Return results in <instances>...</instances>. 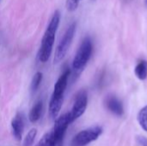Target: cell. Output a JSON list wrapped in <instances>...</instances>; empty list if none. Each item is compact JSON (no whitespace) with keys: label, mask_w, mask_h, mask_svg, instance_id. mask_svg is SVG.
<instances>
[{"label":"cell","mask_w":147,"mask_h":146,"mask_svg":"<svg viewBox=\"0 0 147 146\" xmlns=\"http://www.w3.org/2000/svg\"><path fill=\"white\" fill-rule=\"evenodd\" d=\"M106 107L110 112H112L114 114L117 116H121L124 113V109L121 102H120L119 99H117L114 96H109L106 99Z\"/></svg>","instance_id":"cell-9"},{"label":"cell","mask_w":147,"mask_h":146,"mask_svg":"<svg viewBox=\"0 0 147 146\" xmlns=\"http://www.w3.org/2000/svg\"><path fill=\"white\" fill-rule=\"evenodd\" d=\"M72 122L69 113H65L59 116L54 123L53 132V142L52 146H63L64 138L68 126Z\"/></svg>","instance_id":"cell-5"},{"label":"cell","mask_w":147,"mask_h":146,"mask_svg":"<svg viewBox=\"0 0 147 146\" xmlns=\"http://www.w3.org/2000/svg\"><path fill=\"white\" fill-rule=\"evenodd\" d=\"M12 132L15 139L17 141H21L24 130V118L22 114H17L11 121Z\"/></svg>","instance_id":"cell-8"},{"label":"cell","mask_w":147,"mask_h":146,"mask_svg":"<svg viewBox=\"0 0 147 146\" xmlns=\"http://www.w3.org/2000/svg\"><path fill=\"white\" fill-rule=\"evenodd\" d=\"M59 22H60V13L59 10H56L50 20L49 24L41 40V44L38 53L39 60L41 63H46L49 59L52 54L54 40H55V35L59 25Z\"/></svg>","instance_id":"cell-1"},{"label":"cell","mask_w":147,"mask_h":146,"mask_svg":"<svg viewBox=\"0 0 147 146\" xmlns=\"http://www.w3.org/2000/svg\"><path fill=\"white\" fill-rule=\"evenodd\" d=\"M81 0H67L66 1V8L69 11H74L77 9L79 2Z\"/></svg>","instance_id":"cell-16"},{"label":"cell","mask_w":147,"mask_h":146,"mask_svg":"<svg viewBox=\"0 0 147 146\" xmlns=\"http://www.w3.org/2000/svg\"><path fill=\"white\" fill-rule=\"evenodd\" d=\"M137 142L141 146H147V139L143 136H138Z\"/></svg>","instance_id":"cell-17"},{"label":"cell","mask_w":147,"mask_h":146,"mask_svg":"<svg viewBox=\"0 0 147 146\" xmlns=\"http://www.w3.org/2000/svg\"><path fill=\"white\" fill-rule=\"evenodd\" d=\"M138 121L142 129L147 133V106L140 111L138 114Z\"/></svg>","instance_id":"cell-13"},{"label":"cell","mask_w":147,"mask_h":146,"mask_svg":"<svg viewBox=\"0 0 147 146\" xmlns=\"http://www.w3.org/2000/svg\"><path fill=\"white\" fill-rule=\"evenodd\" d=\"M146 4H147V0H146Z\"/></svg>","instance_id":"cell-18"},{"label":"cell","mask_w":147,"mask_h":146,"mask_svg":"<svg viewBox=\"0 0 147 146\" xmlns=\"http://www.w3.org/2000/svg\"><path fill=\"white\" fill-rule=\"evenodd\" d=\"M76 28H77V24L75 22H73L68 27V28L65 32L63 37L61 38V40L59 42V44L56 47V50H55L54 59H53L54 64L59 63L65 58V54L68 52L69 47L71 46L72 40L74 38Z\"/></svg>","instance_id":"cell-4"},{"label":"cell","mask_w":147,"mask_h":146,"mask_svg":"<svg viewBox=\"0 0 147 146\" xmlns=\"http://www.w3.org/2000/svg\"><path fill=\"white\" fill-rule=\"evenodd\" d=\"M92 49L93 46L91 40L89 37H86L82 41L72 61V69L76 72H81L84 69L85 65L91 57Z\"/></svg>","instance_id":"cell-3"},{"label":"cell","mask_w":147,"mask_h":146,"mask_svg":"<svg viewBox=\"0 0 147 146\" xmlns=\"http://www.w3.org/2000/svg\"><path fill=\"white\" fill-rule=\"evenodd\" d=\"M70 75V69H65L64 72L61 74V76L58 78L56 83L54 84L53 92L52 94L49 102V116L52 120H55L57 118L61 109L64 100V94L67 87Z\"/></svg>","instance_id":"cell-2"},{"label":"cell","mask_w":147,"mask_h":146,"mask_svg":"<svg viewBox=\"0 0 147 146\" xmlns=\"http://www.w3.org/2000/svg\"><path fill=\"white\" fill-rule=\"evenodd\" d=\"M36 134H37V130L35 128L30 130L28 132V133L27 134V136L25 137V139H24L23 145L22 146H33L34 141L35 137H36Z\"/></svg>","instance_id":"cell-14"},{"label":"cell","mask_w":147,"mask_h":146,"mask_svg":"<svg viewBox=\"0 0 147 146\" xmlns=\"http://www.w3.org/2000/svg\"><path fill=\"white\" fill-rule=\"evenodd\" d=\"M87 104H88V96L86 91L85 90L79 91L75 98L74 104L70 112V115L72 122L84 114L87 108Z\"/></svg>","instance_id":"cell-7"},{"label":"cell","mask_w":147,"mask_h":146,"mask_svg":"<svg viewBox=\"0 0 147 146\" xmlns=\"http://www.w3.org/2000/svg\"><path fill=\"white\" fill-rule=\"evenodd\" d=\"M42 109H43V102L41 101H38L33 106V108H31V110L29 112V115H28L29 121L32 123L38 121L41 116Z\"/></svg>","instance_id":"cell-10"},{"label":"cell","mask_w":147,"mask_h":146,"mask_svg":"<svg viewBox=\"0 0 147 146\" xmlns=\"http://www.w3.org/2000/svg\"><path fill=\"white\" fill-rule=\"evenodd\" d=\"M53 142V132H49L46 133L43 138L39 141L36 146H52Z\"/></svg>","instance_id":"cell-15"},{"label":"cell","mask_w":147,"mask_h":146,"mask_svg":"<svg viewBox=\"0 0 147 146\" xmlns=\"http://www.w3.org/2000/svg\"><path fill=\"white\" fill-rule=\"evenodd\" d=\"M42 78H43V74L40 71L36 72L34 75L32 82H31V91H32V93H35L38 90V89H39V87L42 82Z\"/></svg>","instance_id":"cell-12"},{"label":"cell","mask_w":147,"mask_h":146,"mask_svg":"<svg viewBox=\"0 0 147 146\" xmlns=\"http://www.w3.org/2000/svg\"><path fill=\"white\" fill-rule=\"evenodd\" d=\"M134 72L140 80H146L147 78V61H140L135 67Z\"/></svg>","instance_id":"cell-11"},{"label":"cell","mask_w":147,"mask_h":146,"mask_svg":"<svg viewBox=\"0 0 147 146\" xmlns=\"http://www.w3.org/2000/svg\"><path fill=\"white\" fill-rule=\"evenodd\" d=\"M102 133L100 126H94L78 133L72 139V146H86L96 140Z\"/></svg>","instance_id":"cell-6"}]
</instances>
